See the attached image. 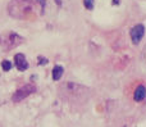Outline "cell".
<instances>
[{
	"instance_id": "obj_1",
	"label": "cell",
	"mask_w": 146,
	"mask_h": 127,
	"mask_svg": "<svg viewBox=\"0 0 146 127\" xmlns=\"http://www.w3.org/2000/svg\"><path fill=\"white\" fill-rule=\"evenodd\" d=\"M35 12V3L32 0H10L8 13L15 19H27Z\"/></svg>"
},
{
	"instance_id": "obj_2",
	"label": "cell",
	"mask_w": 146,
	"mask_h": 127,
	"mask_svg": "<svg viewBox=\"0 0 146 127\" xmlns=\"http://www.w3.org/2000/svg\"><path fill=\"white\" fill-rule=\"evenodd\" d=\"M23 43H25V37L12 31H8L0 35V48L4 51H9L14 48H18Z\"/></svg>"
},
{
	"instance_id": "obj_3",
	"label": "cell",
	"mask_w": 146,
	"mask_h": 127,
	"mask_svg": "<svg viewBox=\"0 0 146 127\" xmlns=\"http://www.w3.org/2000/svg\"><path fill=\"white\" fill-rule=\"evenodd\" d=\"M59 91L66 92V95H73V96H82L90 90L87 87L82 86V85L74 84V82H66V84L60 85Z\"/></svg>"
},
{
	"instance_id": "obj_4",
	"label": "cell",
	"mask_w": 146,
	"mask_h": 127,
	"mask_svg": "<svg viewBox=\"0 0 146 127\" xmlns=\"http://www.w3.org/2000/svg\"><path fill=\"white\" fill-rule=\"evenodd\" d=\"M36 90H37V87H36L35 85H32V84L25 85V86L19 87V89L12 95V102H14V103L22 102V100H25L26 98L30 96L31 94H33Z\"/></svg>"
},
{
	"instance_id": "obj_5",
	"label": "cell",
	"mask_w": 146,
	"mask_h": 127,
	"mask_svg": "<svg viewBox=\"0 0 146 127\" xmlns=\"http://www.w3.org/2000/svg\"><path fill=\"white\" fill-rule=\"evenodd\" d=\"M129 36H131V40L135 45L140 44L141 40L144 39V36H145V26L141 25V23L135 25L133 27L131 28V31H129Z\"/></svg>"
},
{
	"instance_id": "obj_6",
	"label": "cell",
	"mask_w": 146,
	"mask_h": 127,
	"mask_svg": "<svg viewBox=\"0 0 146 127\" xmlns=\"http://www.w3.org/2000/svg\"><path fill=\"white\" fill-rule=\"evenodd\" d=\"M14 64L18 71H21V72L26 71V69L28 68V62H27V59H26V55L22 53H18L14 55Z\"/></svg>"
},
{
	"instance_id": "obj_7",
	"label": "cell",
	"mask_w": 146,
	"mask_h": 127,
	"mask_svg": "<svg viewBox=\"0 0 146 127\" xmlns=\"http://www.w3.org/2000/svg\"><path fill=\"white\" fill-rule=\"evenodd\" d=\"M133 99L135 102H142V100L146 99V87L144 85H139L135 90V94H133Z\"/></svg>"
},
{
	"instance_id": "obj_8",
	"label": "cell",
	"mask_w": 146,
	"mask_h": 127,
	"mask_svg": "<svg viewBox=\"0 0 146 127\" xmlns=\"http://www.w3.org/2000/svg\"><path fill=\"white\" fill-rule=\"evenodd\" d=\"M64 73V68L62 66H55L53 68V80L54 81H59Z\"/></svg>"
},
{
	"instance_id": "obj_9",
	"label": "cell",
	"mask_w": 146,
	"mask_h": 127,
	"mask_svg": "<svg viewBox=\"0 0 146 127\" xmlns=\"http://www.w3.org/2000/svg\"><path fill=\"white\" fill-rule=\"evenodd\" d=\"M12 67H13V64L10 63L9 61H7V59H4V61L1 62V68H3V71H10L12 69Z\"/></svg>"
},
{
	"instance_id": "obj_10",
	"label": "cell",
	"mask_w": 146,
	"mask_h": 127,
	"mask_svg": "<svg viewBox=\"0 0 146 127\" xmlns=\"http://www.w3.org/2000/svg\"><path fill=\"white\" fill-rule=\"evenodd\" d=\"M83 4H85L86 9L92 10V9H94V5H95V3H94V0H83Z\"/></svg>"
},
{
	"instance_id": "obj_11",
	"label": "cell",
	"mask_w": 146,
	"mask_h": 127,
	"mask_svg": "<svg viewBox=\"0 0 146 127\" xmlns=\"http://www.w3.org/2000/svg\"><path fill=\"white\" fill-rule=\"evenodd\" d=\"M38 59H40L38 64H46V63H48V59L44 58V57H38Z\"/></svg>"
},
{
	"instance_id": "obj_12",
	"label": "cell",
	"mask_w": 146,
	"mask_h": 127,
	"mask_svg": "<svg viewBox=\"0 0 146 127\" xmlns=\"http://www.w3.org/2000/svg\"><path fill=\"white\" fill-rule=\"evenodd\" d=\"M37 1H40V4H41V8H45V0H37Z\"/></svg>"
}]
</instances>
